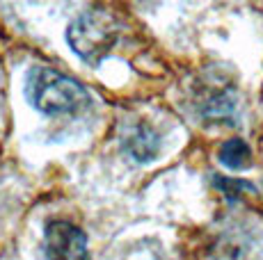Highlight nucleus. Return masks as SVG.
I'll use <instances>...</instances> for the list:
<instances>
[{"label":"nucleus","mask_w":263,"mask_h":260,"mask_svg":"<svg viewBox=\"0 0 263 260\" xmlns=\"http://www.w3.org/2000/svg\"><path fill=\"white\" fill-rule=\"evenodd\" d=\"M220 162L234 171L247 169L252 164V148L247 146L245 139H229L220 146Z\"/></svg>","instance_id":"nucleus-5"},{"label":"nucleus","mask_w":263,"mask_h":260,"mask_svg":"<svg viewBox=\"0 0 263 260\" xmlns=\"http://www.w3.org/2000/svg\"><path fill=\"white\" fill-rule=\"evenodd\" d=\"M117 39H119V21L112 12H108L103 7L85 12L83 16H78L69 26L67 32V41L71 46V51L83 62L94 64V67L101 64V59L112 51Z\"/></svg>","instance_id":"nucleus-2"},{"label":"nucleus","mask_w":263,"mask_h":260,"mask_svg":"<svg viewBox=\"0 0 263 260\" xmlns=\"http://www.w3.org/2000/svg\"><path fill=\"white\" fill-rule=\"evenodd\" d=\"M30 103L44 114H76L89 105V96L76 80L48 67H34L28 76Z\"/></svg>","instance_id":"nucleus-1"},{"label":"nucleus","mask_w":263,"mask_h":260,"mask_svg":"<svg viewBox=\"0 0 263 260\" xmlns=\"http://www.w3.org/2000/svg\"><path fill=\"white\" fill-rule=\"evenodd\" d=\"M44 249L53 260H83L87 258V237L71 224L53 222L44 235Z\"/></svg>","instance_id":"nucleus-3"},{"label":"nucleus","mask_w":263,"mask_h":260,"mask_svg":"<svg viewBox=\"0 0 263 260\" xmlns=\"http://www.w3.org/2000/svg\"><path fill=\"white\" fill-rule=\"evenodd\" d=\"M124 146L138 162H151V160L158 156L160 139L149 126H138L128 137H126Z\"/></svg>","instance_id":"nucleus-4"}]
</instances>
